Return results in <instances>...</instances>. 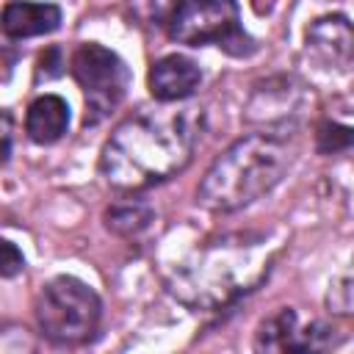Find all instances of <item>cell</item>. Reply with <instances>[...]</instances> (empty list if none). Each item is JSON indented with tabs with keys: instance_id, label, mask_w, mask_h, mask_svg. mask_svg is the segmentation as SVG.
Segmentation results:
<instances>
[{
	"instance_id": "obj_1",
	"label": "cell",
	"mask_w": 354,
	"mask_h": 354,
	"mask_svg": "<svg viewBox=\"0 0 354 354\" xmlns=\"http://www.w3.org/2000/svg\"><path fill=\"white\" fill-rule=\"evenodd\" d=\"M199 130V108H141L105 141L100 171L119 191L158 185L188 166Z\"/></svg>"
},
{
	"instance_id": "obj_2",
	"label": "cell",
	"mask_w": 354,
	"mask_h": 354,
	"mask_svg": "<svg viewBox=\"0 0 354 354\" xmlns=\"http://www.w3.org/2000/svg\"><path fill=\"white\" fill-rule=\"evenodd\" d=\"M277 243L266 232H232L202 243L188 260L171 268L166 285L188 307H224L263 282Z\"/></svg>"
},
{
	"instance_id": "obj_3",
	"label": "cell",
	"mask_w": 354,
	"mask_h": 354,
	"mask_svg": "<svg viewBox=\"0 0 354 354\" xmlns=\"http://www.w3.org/2000/svg\"><path fill=\"white\" fill-rule=\"evenodd\" d=\"M290 149L274 133H249L224 149L199 183V202L210 210H241L266 196L288 171Z\"/></svg>"
},
{
	"instance_id": "obj_4",
	"label": "cell",
	"mask_w": 354,
	"mask_h": 354,
	"mask_svg": "<svg viewBox=\"0 0 354 354\" xmlns=\"http://www.w3.org/2000/svg\"><path fill=\"white\" fill-rule=\"evenodd\" d=\"M100 315V296L77 277H55L36 296L39 329L55 343H83L97 332Z\"/></svg>"
},
{
	"instance_id": "obj_5",
	"label": "cell",
	"mask_w": 354,
	"mask_h": 354,
	"mask_svg": "<svg viewBox=\"0 0 354 354\" xmlns=\"http://www.w3.org/2000/svg\"><path fill=\"white\" fill-rule=\"evenodd\" d=\"M169 36L180 44H218L232 55L254 50L241 28V8L235 0H180L169 19Z\"/></svg>"
},
{
	"instance_id": "obj_6",
	"label": "cell",
	"mask_w": 354,
	"mask_h": 354,
	"mask_svg": "<svg viewBox=\"0 0 354 354\" xmlns=\"http://www.w3.org/2000/svg\"><path fill=\"white\" fill-rule=\"evenodd\" d=\"M69 69L86 97V116H83L86 127H94L108 113H113V108L124 100V94L130 88L127 64L108 47L91 44V41L80 44L72 53Z\"/></svg>"
},
{
	"instance_id": "obj_7",
	"label": "cell",
	"mask_w": 354,
	"mask_h": 354,
	"mask_svg": "<svg viewBox=\"0 0 354 354\" xmlns=\"http://www.w3.org/2000/svg\"><path fill=\"white\" fill-rule=\"evenodd\" d=\"M199 80H202L199 66L191 58L177 55V53L158 58L147 77L149 94L158 102H180V100L191 97L199 88Z\"/></svg>"
},
{
	"instance_id": "obj_8",
	"label": "cell",
	"mask_w": 354,
	"mask_h": 354,
	"mask_svg": "<svg viewBox=\"0 0 354 354\" xmlns=\"http://www.w3.org/2000/svg\"><path fill=\"white\" fill-rule=\"evenodd\" d=\"M61 25V8L53 3H28L11 0L0 11V30L11 39H30L41 33H53Z\"/></svg>"
},
{
	"instance_id": "obj_9",
	"label": "cell",
	"mask_w": 354,
	"mask_h": 354,
	"mask_svg": "<svg viewBox=\"0 0 354 354\" xmlns=\"http://www.w3.org/2000/svg\"><path fill=\"white\" fill-rule=\"evenodd\" d=\"M69 127V105L58 94H44L30 102L25 130L36 144H55Z\"/></svg>"
},
{
	"instance_id": "obj_10",
	"label": "cell",
	"mask_w": 354,
	"mask_h": 354,
	"mask_svg": "<svg viewBox=\"0 0 354 354\" xmlns=\"http://www.w3.org/2000/svg\"><path fill=\"white\" fill-rule=\"evenodd\" d=\"M307 44L313 50L324 53L326 61L332 58V66L346 69L351 58V25L346 17H324L307 30Z\"/></svg>"
},
{
	"instance_id": "obj_11",
	"label": "cell",
	"mask_w": 354,
	"mask_h": 354,
	"mask_svg": "<svg viewBox=\"0 0 354 354\" xmlns=\"http://www.w3.org/2000/svg\"><path fill=\"white\" fill-rule=\"evenodd\" d=\"M257 351H304V332L296 329V313L282 307L277 315L260 324L254 337Z\"/></svg>"
},
{
	"instance_id": "obj_12",
	"label": "cell",
	"mask_w": 354,
	"mask_h": 354,
	"mask_svg": "<svg viewBox=\"0 0 354 354\" xmlns=\"http://www.w3.org/2000/svg\"><path fill=\"white\" fill-rule=\"evenodd\" d=\"M155 213L147 207V205H116L105 213V224L108 230H113L116 235H124V238H133V235H141L149 224H152Z\"/></svg>"
},
{
	"instance_id": "obj_13",
	"label": "cell",
	"mask_w": 354,
	"mask_h": 354,
	"mask_svg": "<svg viewBox=\"0 0 354 354\" xmlns=\"http://www.w3.org/2000/svg\"><path fill=\"white\" fill-rule=\"evenodd\" d=\"M318 138V152H340V149H348L351 147V127L346 124H337V122H324L315 133Z\"/></svg>"
},
{
	"instance_id": "obj_14",
	"label": "cell",
	"mask_w": 354,
	"mask_h": 354,
	"mask_svg": "<svg viewBox=\"0 0 354 354\" xmlns=\"http://www.w3.org/2000/svg\"><path fill=\"white\" fill-rule=\"evenodd\" d=\"M25 268V257L17 249V243L0 238V277H17Z\"/></svg>"
},
{
	"instance_id": "obj_15",
	"label": "cell",
	"mask_w": 354,
	"mask_h": 354,
	"mask_svg": "<svg viewBox=\"0 0 354 354\" xmlns=\"http://www.w3.org/2000/svg\"><path fill=\"white\" fill-rule=\"evenodd\" d=\"M64 69H61V50L58 47H47L41 55H39V69H36V77H58Z\"/></svg>"
},
{
	"instance_id": "obj_16",
	"label": "cell",
	"mask_w": 354,
	"mask_h": 354,
	"mask_svg": "<svg viewBox=\"0 0 354 354\" xmlns=\"http://www.w3.org/2000/svg\"><path fill=\"white\" fill-rule=\"evenodd\" d=\"M11 116L8 113H0V166L8 160V152H11Z\"/></svg>"
}]
</instances>
